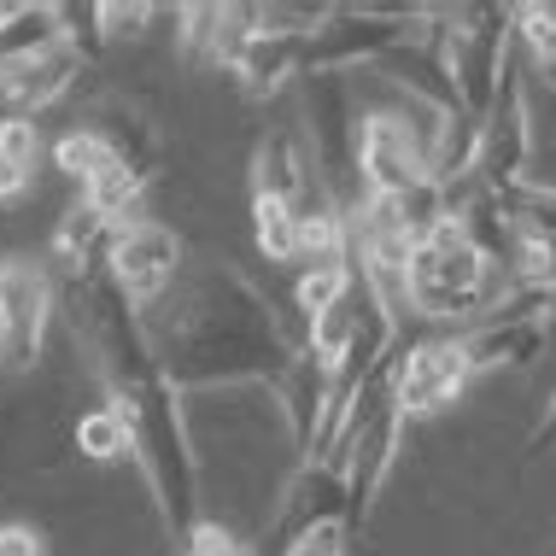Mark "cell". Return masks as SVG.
Segmentation results:
<instances>
[{
    "instance_id": "1",
    "label": "cell",
    "mask_w": 556,
    "mask_h": 556,
    "mask_svg": "<svg viewBox=\"0 0 556 556\" xmlns=\"http://www.w3.org/2000/svg\"><path fill=\"white\" fill-rule=\"evenodd\" d=\"M71 317H77V340L94 352V375L106 387V404L124 416L135 463L147 475L153 509L164 528H193L200 521V457H193V433L182 410V387L164 375L147 317L129 305V293L112 281V269H88L71 281Z\"/></svg>"
},
{
    "instance_id": "2",
    "label": "cell",
    "mask_w": 556,
    "mask_h": 556,
    "mask_svg": "<svg viewBox=\"0 0 556 556\" xmlns=\"http://www.w3.org/2000/svg\"><path fill=\"white\" fill-rule=\"evenodd\" d=\"M147 317L153 352L164 375L182 393H212V387H281L293 369V345L281 334L269 299L247 276L223 264L182 269L170 293Z\"/></svg>"
},
{
    "instance_id": "3",
    "label": "cell",
    "mask_w": 556,
    "mask_h": 556,
    "mask_svg": "<svg viewBox=\"0 0 556 556\" xmlns=\"http://www.w3.org/2000/svg\"><path fill=\"white\" fill-rule=\"evenodd\" d=\"M509 288H516L509 269L492 264L486 252L463 235L457 205H451V217L433 223L410 252V317H428V323L480 317L486 323L509 299Z\"/></svg>"
},
{
    "instance_id": "4",
    "label": "cell",
    "mask_w": 556,
    "mask_h": 556,
    "mask_svg": "<svg viewBox=\"0 0 556 556\" xmlns=\"http://www.w3.org/2000/svg\"><path fill=\"white\" fill-rule=\"evenodd\" d=\"M422 29H428L422 7H340V12H323V24H311V36H305V77H328V71L364 65V59L381 65L387 53L404 48V41H416Z\"/></svg>"
},
{
    "instance_id": "5",
    "label": "cell",
    "mask_w": 556,
    "mask_h": 556,
    "mask_svg": "<svg viewBox=\"0 0 556 556\" xmlns=\"http://www.w3.org/2000/svg\"><path fill=\"white\" fill-rule=\"evenodd\" d=\"M53 305H59V288L48 264L0 258V369L7 375H29L41 364Z\"/></svg>"
},
{
    "instance_id": "6",
    "label": "cell",
    "mask_w": 556,
    "mask_h": 556,
    "mask_svg": "<svg viewBox=\"0 0 556 556\" xmlns=\"http://www.w3.org/2000/svg\"><path fill=\"white\" fill-rule=\"evenodd\" d=\"M521 53L509 59L504 71V88L492 100V117H486V135H480V170H475V188L486 193H509L528 182V159H533V106H528V77H521Z\"/></svg>"
},
{
    "instance_id": "7",
    "label": "cell",
    "mask_w": 556,
    "mask_h": 556,
    "mask_svg": "<svg viewBox=\"0 0 556 556\" xmlns=\"http://www.w3.org/2000/svg\"><path fill=\"white\" fill-rule=\"evenodd\" d=\"M106 269H112L117 288L129 293L135 311H153L159 299L182 281L188 252H182V240H176V229H164V223H153V217H135L112 235Z\"/></svg>"
},
{
    "instance_id": "8",
    "label": "cell",
    "mask_w": 556,
    "mask_h": 556,
    "mask_svg": "<svg viewBox=\"0 0 556 556\" xmlns=\"http://www.w3.org/2000/svg\"><path fill=\"white\" fill-rule=\"evenodd\" d=\"M357 170H364V193L369 200H404L422 182H433L416 135L404 129L399 112H369L357 124Z\"/></svg>"
},
{
    "instance_id": "9",
    "label": "cell",
    "mask_w": 556,
    "mask_h": 556,
    "mask_svg": "<svg viewBox=\"0 0 556 556\" xmlns=\"http://www.w3.org/2000/svg\"><path fill=\"white\" fill-rule=\"evenodd\" d=\"M475 381V364H469V345L463 340H422L399 357V375H393V404L404 410V422L416 416H440L445 404L463 399V387Z\"/></svg>"
},
{
    "instance_id": "10",
    "label": "cell",
    "mask_w": 556,
    "mask_h": 556,
    "mask_svg": "<svg viewBox=\"0 0 556 556\" xmlns=\"http://www.w3.org/2000/svg\"><path fill=\"white\" fill-rule=\"evenodd\" d=\"M323 521H345L352 528V475H345V457H323V463H299V475L288 480L276 504V539H288L323 528Z\"/></svg>"
},
{
    "instance_id": "11",
    "label": "cell",
    "mask_w": 556,
    "mask_h": 556,
    "mask_svg": "<svg viewBox=\"0 0 556 556\" xmlns=\"http://www.w3.org/2000/svg\"><path fill=\"white\" fill-rule=\"evenodd\" d=\"M252 193H269V200H288L293 212H305L323 193H334V182L317 170V159L305 153L293 129H269L258 141V159H252Z\"/></svg>"
},
{
    "instance_id": "12",
    "label": "cell",
    "mask_w": 556,
    "mask_h": 556,
    "mask_svg": "<svg viewBox=\"0 0 556 556\" xmlns=\"http://www.w3.org/2000/svg\"><path fill=\"white\" fill-rule=\"evenodd\" d=\"M305 36L311 29H288L264 12V29L247 41V53H240V65H235L240 88H247L252 100H269L288 77H305Z\"/></svg>"
},
{
    "instance_id": "13",
    "label": "cell",
    "mask_w": 556,
    "mask_h": 556,
    "mask_svg": "<svg viewBox=\"0 0 556 556\" xmlns=\"http://www.w3.org/2000/svg\"><path fill=\"white\" fill-rule=\"evenodd\" d=\"M463 345H469V364L475 375L480 369H528L539 352L551 345V328L545 323H504V317H492V323H475L469 334H463Z\"/></svg>"
},
{
    "instance_id": "14",
    "label": "cell",
    "mask_w": 556,
    "mask_h": 556,
    "mask_svg": "<svg viewBox=\"0 0 556 556\" xmlns=\"http://www.w3.org/2000/svg\"><path fill=\"white\" fill-rule=\"evenodd\" d=\"M112 223L100 217V212H88V205H71L65 217H59V229H53V269L65 281H77L88 276V269H100L106 264V252H112Z\"/></svg>"
},
{
    "instance_id": "15",
    "label": "cell",
    "mask_w": 556,
    "mask_h": 556,
    "mask_svg": "<svg viewBox=\"0 0 556 556\" xmlns=\"http://www.w3.org/2000/svg\"><path fill=\"white\" fill-rule=\"evenodd\" d=\"M88 129H100L112 141V153L129 164V170H141L147 182H153V170H159V135L153 124H147L141 112H129L124 100H100L94 117H88Z\"/></svg>"
},
{
    "instance_id": "16",
    "label": "cell",
    "mask_w": 556,
    "mask_h": 556,
    "mask_svg": "<svg viewBox=\"0 0 556 556\" xmlns=\"http://www.w3.org/2000/svg\"><path fill=\"white\" fill-rule=\"evenodd\" d=\"M53 164H59V170L71 176V182H83V188H88V182H94V176H106L112 164H124V159L112 153V141H106V135H100V129L77 124V129H65V135H59V141H53Z\"/></svg>"
},
{
    "instance_id": "17",
    "label": "cell",
    "mask_w": 556,
    "mask_h": 556,
    "mask_svg": "<svg viewBox=\"0 0 556 556\" xmlns=\"http://www.w3.org/2000/svg\"><path fill=\"white\" fill-rule=\"evenodd\" d=\"M252 235H258V252L269 264H299V212L288 200L252 193Z\"/></svg>"
},
{
    "instance_id": "18",
    "label": "cell",
    "mask_w": 556,
    "mask_h": 556,
    "mask_svg": "<svg viewBox=\"0 0 556 556\" xmlns=\"http://www.w3.org/2000/svg\"><path fill=\"white\" fill-rule=\"evenodd\" d=\"M504 217L516 240H551L556 247V188H539V182H521L504 193Z\"/></svg>"
},
{
    "instance_id": "19",
    "label": "cell",
    "mask_w": 556,
    "mask_h": 556,
    "mask_svg": "<svg viewBox=\"0 0 556 556\" xmlns=\"http://www.w3.org/2000/svg\"><path fill=\"white\" fill-rule=\"evenodd\" d=\"M352 281H357V269H352V264H323V269H305V276H299V288H293L305 328L317 323V317H328V311H334L340 299L352 293Z\"/></svg>"
},
{
    "instance_id": "20",
    "label": "cell",
    "mask_w": 556,
    "mask_h": 556,
    "mask_svg": "<svg viewBox=\"0 0 556 556\" xmlns=\"http://www.w3.org/2000/svg\"><path fill=\"white\" fill-rule=\"evenodd\" d=\"M77 451L94 457V463H117V457H135V440H129L124 416L106 404V410H88L77 422Z\"/></svg>"
},
{
    "instance_id": "21",
    "label": "cell",
    "mask_w": 556,
    "mask_h": 556,
    "mask_svg": "<svg viewBox=\"0 0 556 556\" xmlns=\"http://www.w3.org/2000/svg\"><path fill=\"white\" fill-rule=\"evenodd\" d=\"M59 41H65L83 65H94V59L112 48L106 24H100V7H59Z\"/></svg>"
},
{
    "instance_id": "22",
    "label": "cell",
    "mask_w": 556,
    "mask_h": 556,
    "mask_svg": "<svg viewBox=\"0 0 556 556\" xmlns=\"http://www.w3.org/2000/svg\"><path fill=\"white\" fill-rule=\"evenodd\" d=\"M182 556H258L247 545V539H240L229 521H193V528L182 533Z\"/></svg>"
},
{
    "instance_id": "23",
    "label": "cell",
    "mask_w": 556,
    "mask_h": 556,
    "mask_svg": "<svg viewBox=\"0 0 556 556\" xmlns=\"http://www.w3.org/2000/svg\"><path fill=\"white\" fill-rule=\"evenodd\" d=\"M0 159L36 176V159H41V124L36 117H7V124H0Z\"/></svg>"
},
{
    "instance_id": "24",
    "label": "cell",
    "mask_w": 556,
    "mask_h": 556,
    "mask_svg": "<svg viewBox=\"0 0 556 556\" xmlns=\"http://www.w3.org/2000/svg\"><path fill=\"white\" fill-rule=\"evenodd\" d=\"M153 18H159V7H147V0H135V7L100 0V24H106V41H141Z\"/></svg>"
},
{
    "instance_id": "25",
    "label": "cell",
    "mask_w": 556,
    "mask_h": 556,
    "mask_svg": "<svg viewBox=\"0 0 556 556\" xmlns=\"http://www.w3.org/2000/svg\"><path fill=\"white\" fill-rule=\"evenodd\" d=\"M345 545H352V528H345V521H323V528L288 539L281 556H345Z\"/></svg>"
},
{
    "instance_id": "26",
    "label": "cell",
    "mask_w": 556,
    "mask_h": 556,
    "mask_svg": "<svg viewBox=\"0 0 556 556\" xmlns=\"http://www.w3.org/2000/svg\"><path fill=\"white\" fill-rule=\"evenodd\" d=\"M0 556H48V539L24 521H0Z\"/></svg>"
},
{
    "instance_id": "27",
    "label": "cell",
    "mask_w": 556,
    "mask_h": 556,
    "mask_svg": "<svg viewBox=\"0 0 556 556\" xmlns=\"http://www.w3.org/2000/svg\"><path fill=\"white\" fill-rule=\"evenodd\" d=\"M521 65H528V77L539 83V88H556V41L545 53H533V59H521Z\"/></svg>"
},
{
    "instance_id": "28",
    "label": "cell",
    "mask_w": 556,
    "mask_h": 556,
    "mask_svg": "<svg viewBox=\"0 0 556 556\" xmlns=\"http://www.w3.org/2000/svg\"><path fill=\"white\" fill-rule=\"evenodd\" d=\"M29 182H36L29 170H18V164L0 159V200H18V193H29Z\"/></svg>"
},
{
    "instance_id": "29",
    "label": "cell",
    "mask_w": 556,
    "mask_h": 556,
    "mask_svg": "<svg viewBox=\"0 0 556 556\" xmlns=\"http://www.w3.org/2000/svg\"><path fill=\"white\" fill-rule=\"evenodd\" d=\"M18 12H24V0H0V36H7V24L18 18Z\"/></svg>"
}]
</instances>
